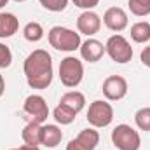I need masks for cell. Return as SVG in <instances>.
<instances>
[{"mask_svg": "<svg viewBox=\"0 0 150 150\" xmlns=\"http://www.w3.org/2000/svg\"><path fill=\"white\" fill-rule=\"evenodd\" d=\"M23 72L32 89H47L52 82V58L47 51L35 49L23 63Z\"/></svg>", "mask_w": 150, "mask_h": 150, "instance_id": "1", "label": "cell"}, {"mask_svg": "<svg viewBox=\"0 0 150 150\" xmlns=\"http://www.w3.org/2000/svg\"><path fill=\"white\" fill-rule=\"evenodd\" d=\"M47 38H49L51 47H54L56 51H63V52H74L82 44L80 33L65 26H52L47 33Z\"/></svg>", "mask_w": 150, "mask_h": 150, "instance_id": "2", "label": "cell"}, {"mask_svg": "<svg viewBox=\"0 0 150 150\" xmlns=\"http://www.w3.org/2000/svg\"><path fill=\"white\" fill-rule=\"evenodd\" d=\"M84 79V65L79 58L67 56L59 63V80L65 87H77Z\"/></svg>", "mask_w": 150, "mask_h": 150, "instance_id": "3", "label": "cell"}, {"mask_svg": "<svg viewBox=\"0 0 150 150\" xmlns=\"http://www.w3.org/2000/svg\"><path fill=\"white\" fill-rule=\"evenodd\" d=\"M112 143L119 150H140V133L129 124H119L112 131Z\"/></svg>", "mask_w": 150, "mask_h": 150, "instance_id": "4", "label": "cell"}, {"mask_svg": "<svg viewBox=\"0 0 150 150\" xmlns=\"http://www.w3.org/2000/svg\"><path fill=\"white\" fill-rule=\"evenodd\" d=\"M105 51L107 54L110 56V59L119 63V65H124V63H129L131 58H133V47L131 44L119 33H115L107 40L105 44Z\"/></svg>", "mask_w": 150, "mask_h": 150, "instance_id": "5", "label": "cell"}, {"mask_svg": "<svg viewBox=\"0 0 150 150\" xmlns=\"http://www.w3.org/2000/svg\"><path fill=\"white\" fill-rule=\"evenodd\" d=\"M87 122L98 129V127H107L110 126L113 120V108L108 101H103V100H96L89 105V110H87Z\"/></svg>", "mask_w": 150, "mask_h": 150, "instance_id": "6", "label": "cell"}, {"mask_svg": "<svg viewBox=\"0 0 150 150\" xmlns=\"http://www.w3.org/2000/svg\"><path fill=\"white\" fill-rule=\"evenodd\" d=\"M101 91L108 101H119L127 94V80L120 75H110L103 80Z\"/></svg>", "mask_w": 150, "mask_h": 150, "instance_id": "7", "label": "cell"}, {"mask_svg": "<svg viewBox=\"0 0 150 150\" xmlns=\"http://www.w3.org/2000/svg\"><path fill=\"white\" fill-rule=\"evenodd\" d=\"M23 110L32 117V120H35V122H38V124L45 122L47 117H49V107H47V101H45L40 94H30V96L25 100Z\"/></svg>", "mask_w": 150, "mask_h": 150, "instance_id": "8", "label": "cell"}, {"mask_svg": "<svg viewBox=\"0 0 150 150\" xmlns=\"http://www.w3.org/2000/svg\"><path fill=\"white\" fill-rule=\"evenodd\" d=\"M100 143V133L94 127L82 129L74 140L67 145V150H94Z\"/></svg>", "mask_w": 150, "mask_h": 150, "instance_id": "9", "label": "cell"}, {"mask_svg": "<svg viewBox=\"0 0 150 150\" xmlns=\"http://www.w3.org/2000/svg\"><path fill=\"white\" fill-rule=\"evenodd\" d=\"M100 28H101V18L93 11H84L77 18V30L82 35L93 37L100 32Z\"/></svg>", "mask_w": 150, "mask_h": 150, "instance_id": "10", "label": "cell"}, {"mask_svg": "<svg viewBox=\"0 0 150 150\" xmlns=\"http://www.w3.org/2000/svg\"><path fill=\"white\" fill-rule=\"evenodd\" d=\"M103 23L112 32H122V30L127 28L129 19H127V14H126L124 9H120V7H110L103 14Z\"/></svg>", "mask_w": 150, "mask_h": 150, "instance_id": "11", "label": "cell"}, {"mask_svg": "<svg viewBox=\"0 0 150 150\" xmlns=\"http://www.w3.org/2000/svg\"><path fill=\"white\" fill-rule=\"evenodd\" d=\"M79 51H80V58H82L84 61H89V63L100 61V59L103 58V54L107 52L103 42H100V40H96V38H91V37L80 44Z\"/></svg>", "mask_w": 150, "mask_h": 150, "instance_id": "12", "label": "cell"}, {"mask_svg": "<svg viewBox=\"0 0 150 150\" xmlns=\"http://www.w3.org/2000/svg\"><path fill=\"white\" fill-rule=\"evenodd\" d=\"M63 140V131L56 124H44L40 133V145L47 149H56Z\"/></svg>", "mask_w": 150, "mask_h": 150, "instance_id": "13", "label": "cell"}, {"mask_svg": "<svg viewBox=\"0 0 150 150\" xmlns=\"http://www.w3.org/2000/svg\"><path fill=\"white\" fill-rule=\"evenodd\" d=\"M19 28V19L12 12H0V38L12 37Z\"/></svg>", "mask_w": 150, "mask_h": 150, "instance_id": "14", "label": "cell"}, {"mask_svg": "<svg viewBox=\"0 0 150 150\" xmlns=\"http://www.w3.org/2000/svg\"><path fill=\"white\" fill-rule=\"evenodd\" d=\"M59 105L70 108V110L75 112V113H79L84 107H86V96H84L80 91H68V93H65V94L61 96Z\"/></svg>", "mask_w": 150, "mask_h": 150, "instance_id": "15", "label": "cell"}, {"mask_svg": "<svg viewBox=\"0 0 150 150\" xmlns=\"http://www.w3.org/2000/svg\"><path fill=\"white\" fill-rule=\"evenodd\" d=\"M40 133H42V124H38L35 120H30L23 131H21V138L25 142V145H40Z\"/></svg>", "mask_w": 150, "mask_h": 150, "instance_id": "16", "label": "cell"}, {"mask_svg": "<svg viewBox=\"0 0 150 150\" xmlns=\"http://www.w3.org/2000/svg\"><path fill=\"white\" fill-rule=\"evenodd\" d=\"M131 38L136 44H145L150 40V23L147 21H138L131 26Z\"/></svg>", "mask_w": 150, "mask_h": 150, "instance_id": "17", "label": "cell"}, {"mask_svg": "<svg viewBox=\"0 0 150 150\" xmlns=\"http://www.w3.org/2000/svg\"><path fill=\"white\" fill-rule=\"evenodd\" d=\"M23 37L26 38L28 42H38V40H42L44 38V28H42V25L37 23V21L26 23L25 28H23Z\"/></svg>", "mask_w": 150, "mask_h": 150, "instance_id": "18", "label": "cell"}, {"mask_svg": "<svg viewBox=\"0 0 150 150\" xmlns=\"http://www.w3.org/2000/svg\"><path fill=\"white\" fill-rule=\"evenodd\" d=\"M52 117H54V120H56L58 124H61V126H68V124H72V122L75 120L77 113L72 112V110L67 108V107H63V105H58V107L52 110Z\"/></svg>", "mask_w": 150, "mask_h": 150, "instance_id": "19", "label": "cell"}, {"mask_svg": "<svg viewBox=\"0 0 150 150\" xmlns=\"http://www.w3.org/2000/svg\"><path fill=\"white\" fill-rule=\"evenodd\" d=\"M131 14L138 18H145L150 14V0H129L127 2Z\"/></svg>", "mask_w": 150, "mask_h": 150, "instance_id": "20", "label": "cell"}, {"mask_svg": "<svg viewBox=\"0 0 150 150\" xmlns=\"http://www.w3.org/2000/svg\"><path fill=\"white\" fill-rule=\"evenodd\" d=\"M134 122H136L138 129L150 131V107H143L134 113Z\"/></svg>", "mask_w": 150, "mask_h": 150, "instance_id": "21", "label": "cell"}, {"mask_svg": "<svg viewBox=\"0 0 150 150\" xmlns=\"http://www.w3.org/2000/svg\"><path fill=\"white\" fill-rule=\"evenodd\" d=\"M38 2L44 9H47L51 12H61L68 5V0H38Z\"/></svg>", "mask_w": 150, "mask_h": 150, "instance_id": "22", "label": "cell"}, {"mask_svg": "<svg viewBox=\"0 0 150 150\" xmlns=\"http://www.w3.org/2000/svg\"><path fill=\"white\" fill-rule=\"evenodd\" d=\"M11 63H12V52H11L9 45L0 42V68H7V67H11Z\"/></svg>", "mask_w": 150, "mask_h": 150, "instance_id": "23", "label": "cell"}, {"mask_svg": "<svg viewBox=\"0 0 150 150\" xmlns=\"http://www.w3.org/2000/svg\"><path fill=\"white\" fill-rule=\"evenodd\" d=\"M72 2H74L75 7L84 9V11H93L100 4V0H72Z\"/></svg>", "mask_w": 150, "mask_h": 150, "instance_id": "24", "label": "cell"}, {"mask_svg": "<svg viewBox=\"0 0 150 150\" xmlns=\"http://www.w3.org/2000/svg\"><path fill=\"white\" fill-rule=\"evenodd\" d=\"M140 59H142V63H143L145 67H149V68H150V45H149V47H145V49L142 51Z\"/></svg>", "mask_w": 150, "mask_h": 150, "instance_id": "25", "label": "cell"}, {"mask_svg": "<svg viewBox=\"0 0 150 150\" xmlns=\"http://www.w3.org/2000/svg\"><path fill=\"white\" fill-rule=\"evenodd\" d=\"M4 93H5V80H4V77L0 74V98L4 96Z\"/></svg>", "mask_w": 150, "mask_h": 150, "instance_id": "26", "label": "cell"}, {"mask_svg": "<svg viewBox=\"0 0 150 150\" xmlns=\"http://www.w3.org/2000/svg\"><path fill=\"white\" fill-rule=\"evenodd\" d=\"M19 150H40L37 145H23V147H19Z\"/></svg>", "mask_w": 150, "mask_h": 150, "instance_id": "27", "label": "cell"}, {"mask_svg": "<svg viewBox=\"0 0 150 150\" xmlns=\"http://www.w3.org/2000/svg\"><path fill=\"white\" fill-rule=\"evenodd\" d=\"M7 2H9V0H0V9H2V7H5V5H7Z\"/></svg>", "mask_w": 150, "mask_h": 150, "instance_id": "28", "label": "cell"}, {"mask_svg": "<svg viewBox=\"0 0 150 150\" xmlns=\"http://www.w3.org/2000/svg\"><path fill=\"white\" fill-rule=\"evenodd\" d=\"M12 2H18V4H21V2H26V0H12Z\"/></svg>", "mask_w": 150, "mask_h": 150, "instance_id": "29", "label": "cell"}, {"mask_svg": "<svg viewBox=\"0 0 150 150\" xmlns=\"http://www.w3.org/2000/svg\"><path fill=\"white\" fill-rule=\"evenodd\" d=\"M11 150H19V149H11Z\"/></svg>", "mask_w": 150, "mask_h": 150, "instance_id": "30", "label": "cell"}]
</instances>
